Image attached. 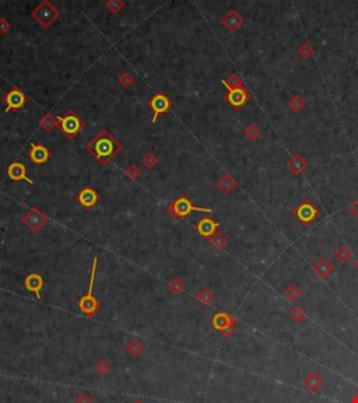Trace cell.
<instances>
[{
	"label": "cell",
	"instance_id": "cell-2",
	"mask_svg": "<svg viewBox=\"0 0 358 403\" xmlns=\"http://www.w3.org/2000/svg\"><path fill=\"white\" fill-rule=\"evenodd\" d=\"M34 18L39 22L44 28L49 27L52 22L57 18V10L55 9L54 4H51L49 1H42L33 13Z\"/></svg>",
	"mask_w": 358,
	"mask_h": 403
},
{
	"label": "cell",
	"instance_id": "cell-22",
	"mask_svg": "<svg viewBox=\"0 0 358 403\" xmlns=\"http://www.w3.org/2000/svg\"><path fill=\"white\" fill-rule=\"evenodd\" d=\"M223 84L228 89V91L231 90H239V89H245L244 84H242V80L239 78L238 74H230L228 78L223 80Z\"/></svg>",
	"mask_w": 358,
	"mask_h": 403
},
{
	"label": "cell",
	"instance_id": "cell-32",
	"mask_svg": "<svg viewBox=\"0 0 358 403\" xmlns=\"http://www.w3.org/2000/svg\"><path fill=\"white\" fill-rule=\"evenodd\" d=\"M168 287H169L171 293H174V294H180L182 291L185 290V283L180 279H175L168 284Z\"/></svg>",
	"mask_w": 358,
	"mask_h": 403
},
{
	"label": "cell",
	"instance_id": "cell-21",
	"mask_svg": "<svg viewBox=\"0 0 358 403\" xmlns=\"http://www.w3.org/2000/svg\"><path fill=\"white\" fill-rule=\"evenodd\" d=\"M217 188H218V190L221 193L228 195V193H231L236 188V182H235V179L230 174H224L223 177L218 179V182H217Z\"/></svg>",
	"mask_w": 358,
	"mask_h": 403
},
{
	"label": "cell",
	"instance_id": "cell-37",
	"mask_svg": "<svg viewBox=\"0 0 358 403\" xmlns=\"http://www.w3.org/2000/svg\"><path fill=\"white\" fill-rule=\"evenodd\" d=\"M126 174H127V175H129L132 179H136L139 175H140V168H137L136 165H130V167L127 168Z\"/></svg>",
	"mask_w": 358,
	"mask_h": 403
},
{
	"label": "cell",
	"instance_id": "cell-13",
	"mask_svg": "<svg viewBox=\"0 0 358 403\" xmlns=\"http://www.w3.org/2000/svg\"><path fill=\"white\" fill-rule=\"evenodd\" d=\"M4 101L7 102V107H6V112H9L10 110H17V108H21L25 102V97L22 95L21 91L18 90H11L10 92L6 95Z\"/></svg>",
	"mask_w": 358,
	"mask_h": 403
},
{
	"label": "cell",
	"instance_id": "cell-43",
	"mask_svg": "<svg viewBox=\"0 0 358 403\" xmlns=\"http://www.w3.org/2000/svg\"><path fill=\"white\" fill-rule=\"evenodd\" d=\"M136 403H142V402H136Z\"/></svg>",
	"mask_w": 358,
	"mask_h": 403
},
{
	"label": "cell",
	"instance_id": "cell-38",
	"mask_svg": "<svg viewBox=\"0 0 358 403\" xmlns=\"http://www.w3.org/2000/svg\"><path fill=\"white\" fill-rule=\"evenodd\" d=\"M107 6H108V9H109L112 13H116V11H119L122 9L123 3L122 1H109Z\"/></svg>",
	"mask_w": 358,
	"mask_h": 403
},
{
	"label": "cell",
	"instance_id": "cell-8",
	"mask_svg": "<svg viewBox=\"0 0 358 403\" xmlns=\"http://www.w3.org/2000/svg\"><path fill=\"white\" fill-rule=\"evenodd\" d=\"M313 272L318 277L321 279H329L333 272H335V266L332 265V262L327 259V257H321L315 265H313Z\"/></svg>",
	"mask_w": 358,
	"mask_h": 403
},
{
	"label": "cell",
	"instance_id": "cell-29",
	"mask_svg": "<svg viewBox=\"0 0 358 403\" xmlns=\"http://www.w3.org/2000/svg\"><path fill=\"white\" fill-rule=\"evenodd\" d=\"M197 300L204 304V305H210L213 301H214V294H213L212 290L209 289H203L197 293Z\"/></svg>",
	"mask_w": 358,
	"mask_h": 403
},
{
	"label": "cell",
	"instance_id": "cell-23",
	"mask_svg": "<svg viewBox=\"0 0 358 403\" xmlns=\"http://www.w3.org/2000/svg\"><path fill=\"white\" fill-rule=\"evenodd\" d=\"M333 255H335V257L340 262V263H347L350 259H351V256H353V254H351V251L347 248V246L341 245L339 246L337 249H335V252H333Z\"/></svg>",
	"mask_w": 358,
	"mask_h": 403
},
{
	"label": "cell",
	"instance_id": "cell-33",
	"mask_svg": "<svg viewBox=\"0 0 358 403\" xmlns=\"http://www.w3.org/2000/svg\"><path fill=\"white\" fill-rule=\"evenodd\" d=\"M109 369H111V366H109V363L107 361V360H98L97 363H95V371L100 374V375H105L107 372H109Z\"/></svg>",
	"mask_w": 358,
	"mask_h": 403
},
{
	"label": "cell",
	"instance_id": "cell-15",
	"mask_svg": "<svg viewBox=\"0 0 358 403\" xmlns=\"http://www.w3.org/2000/svg\"><path fill=\"white\" fill-rule=\"evenodd\" d=\"M7 174L14 181L22 179V181H27V182L33 183V181L28 178V175H27V169H25V167L22 165L21 163H13L10 167H9V169H7Z\"/></svg>",
	"mask_w": 358,
	"mask_h": 403
},
{
	"label": "cell",
	"instance_id": "cell-7",
	"mask_svg": "<svg viewBox=\"0 0 358 403\" xmlns=\"http://www.w3.org/2000/svg\"><path fill=\"white\" fill-rule=\"evenodd\" d=\"M318 213H319L318 212V209L313 207L312 204L308 201L302 202L301 204L295 209V216H297V219H298L300 221H302V223H311L312 220L316 219Z\"/></svg>",
	"mask_w": 358,
	"mask_h": 403
},
{
	"label": "cell",
	"instance_id": "cell-27",
	"mask_svg": "<svg viewBox=\"0 0 358 403\" xmlns=\"http://www.w3.org/2000/svg\"><path fill=\"white\" fill-rule=\"evenodd\" d=\"M210 244H212L214 249L221 251L224 246L227 245V238L223 234H220V233H215L213 237H210Z\"/></svg>",
	"mask_w": 358,
	"mask_h": 403
},
{
	"label": "cell",
	"instance_id": "cell-26",
	"mask_svg": "<svg viewBox=\"0 0 358 403\" xmlns=\"http://www.w3.org/2000/svg\"><path fill=\"white\" fill-rule=\"evenodd\" d=\"M301 294H302L301 290H300L297 286H294V284H291V286H288V287L284 290V295H286V298L291 302H295L297 300H300Z\"/></svg>",
	"mask_w": 358,
	"mask_h": 403
},
{
	"label": "cell",
	"instance_id": "cell-20",
	"mask_svg": "<svg viewBox=\"0 0 358 403\" xmlns=\"http://www.w3.org/2000/svg\"><path fill=\"white\" fill-rule=\"evenodd\" d=\"M30 157L35 164H42L49 158V153L44 146L33 145L31 150H30Z\"/></svg>",
	"mask_w": 358,
	"mask_h": 403
},
{
	"label": "cell",
	"instance_id": "cell-5",
	"mask_svg": "<svg viewBox=\"0 0 358 403\" xmlns=\"http://www.w3.org/2000/svg\"><path fill=\"white\" fill-rule=\"evenodd\" d=\"M235 324H236V319H235L234 316L224 312L217 313V315L214 316V319H213L214 328L218 329V330H221V332H224V335L227 336V337H230V336L234 333Z\"/></svg>",
	"mask_w": 358,
	"mask_h": 403
},
{
	"label": "cell",
	"instance_id": "cell-14",
	"mask_svg": "<svg viewBox=\"0 0 358 403\" xmlns=\"http://www.w3.org/2000/svg\"><path fill=\"white\" fill-rule=\"evenodd\" d=\"M227 100H228V102H230L233 107L239 108V107H242L246 101H248V91H246V89L231 90V91H228V94H227Z\"/></svg>",
	"mask_w": 358,
	"mask_h": 403
},
{
	"label": "cell",
	"instance_id": "cell-30",
	"mask_svg": "<svg viewBox=\"0 0 358 403\" xmlns=\"http://www.w3.org/2000/svg\"><path fill=\"white\" fill-rule=\"evenodd\" d=\"M126 350H127V353H129L130 356L137 357V356H140V353L143 351V345H142L140 342H137V340H132V342H129Z\"/></svg>",
	"mask_w": 358,
	"mask_h": 403
},
{
	"label": "cell",
	"instance_id": "cell-17",
	"mask_svg": "<svg viewBox=\"0 0 358 403\" xmlns=\"http://www.w3.org/2000/svg\"><path fill=\"white\" fill-rule=\"evenodd\" d=\"M304 385H305L309 391H319L321 386L323 385V378L321 377V374H319L318 371H311V372L305 377Z\"/></svg>",
	"mask_w": 358,
	"mask_h": 403
},
{
	"label": "cell",
	"instance_id": "cell-10",
	"mask_svg": "<svg viewBox=\"0 0 358 403\" xmlns=\"http://www.w3.org/2000/svg\"><path fill=\"white\" fill-rule=\"evenodd\" d=\"M287 167H288L292 175H301L302 172H305L308 169L309 164H308V161H306L305 157H302L301 154H294L288 160Z\"/></svg>",
	"mask_w": 358,
	"mask_h": 403
},
{
	"label": "cell",
	"instance_id": "cell-11",
	"mask_svg": "<svg viewBox=\"0 0 358 403\" xmlns=\"http://www.w3.org/2000/svg\"><path fill=\"white\" fill-rule=\"evenodd\" d=\"M59 121H60V126H62L63 132L67 134H76L80 130V128H81L80 119H78L76 115H72V113L60 118Z\"/></svg>",
	"mask_w": 358,
	"mask_h": 403
},
{
	"label": "cell",
	"instance_id": "cell-28",
	"mask_svg": "<svg viewBox=\"0 0 358 403\" xmlns=\"http://www.w3.org/2000/svg\"><path fill=\"white\" fill-rule=\"evenodd\" d=\"M297 54H298V56H300L301 59L306 60V59H309V57L313 55L312 46L309 45V42L304 41V42H302V44L298 46V51H297Z\"/></svg>",
	"mask_w": 358,
	"mask_h": 403
},
{
	"label": "cell",
	"instance_id": "cell-39",
	"mask_svg": "<svg viewBox=\"0 0 358 403\" xmlns=\"http://www.w3.org/2000/svg\"><path fill=\"white\" fill-rule=\"evenodd\" d=\"M76 403H91V398L89 393H80L76 398Z\"/></svg>",
	"mask_w": 358,
	"mask_h": 403
},
{
	"label": "cell",
	"instance_id": "cell-36",
	"mask_svg": "<svg viewBox=\"0 0 358 403\" xmlns=\"http://www.w3.org/2000/svg\"><path fill=\"white\" fill-rule=\"evenodd\" d=\"M119 83L122 84L123 87H129V86H132L134 83V78L132 74H129V73H125V74H122L121 76V78H119Z\"/></svg>",
	"mask_w": 358,
	"mask_h": 403
},
{
	"label": "cell",
	"instance_id": "cell-24",
	"mask_svg": "<svg viewBox=\"0 0 358 403\" xmlns=\"http://www.w3.org/2000/svg\"><path fill=\"white\" fill-rule=\"evenodd\" d=\"M288 108L292 112L298 113V112H301L305 108V101H304L301 95H292L290 101H288Z\"/></svg>",
	"mask_w": 358,
	"mask_h": 403
},
{
	"label": "cell",
	"instance_id": "cell-1",
	"mask_svg": "<svg viewBox=\"0 0 358 403\" xmlns=\"http://www.w3.org/2000/svg\"><path fill=\"white\" fill-rule=\"evenodd\" d=\"M95 270H97V257H94V262H92V270H91V277H90L89 291L78 302V307H80L81 312L87 313V315H94V313L98 311V301L92 297V286H94V280H95Z\"/></svg>",
	"mask_w": 358,
	"mask_h": 403
},
{
	"label": "cell",
	"instance_id": "cell-4",
	"mask_svg": "<svg viewBox=\"0 0 358 403\" xmlns=\"http://www.w3.org/2000/svg\"><path fill=\"white\" fill-rule=\"evenodd\" d=\"M171 210H172V214L177 216V217H185V216H188L192 212H213L212 209H206V207H195L192 204V202L189 199H186V198H179L178 201L171 206Z\"/></svg>",
	"mask_w": 358,
	"mask_h": 403
},
{
	"label": "cell",
	"instance_id": "cell-19",
	"mask_svg": "<svg viewBox=\"0 0 358 403\" xmlns=\"http://www.w3.org/2000/svg\"><path fill=\"white\" fill-rule=\"evenodd\" d=\"M42 284H44V280H42V277H41L39 275H36V273L30 275V276L25 279V287H27V290L35 293L38 298H41L39 291L42 289Z\"/></svg>",
	"mask_w": 358,
	"mask_h": 403
},
{
	"label": "cell",
	"instance_id": "cell-18",
	"mask_svg": "<svg viewBox=\"0 0 358 403\" xmlns=\"http://www.w3.org/2000/svg\"><path fill=\"white\" fill-rule=\"evenodd\" d=\"M77 199H78V202H80V204H81V206H84V207L90 209V207H92V206L97 203V201H98V196H97L95 190L91 189V188H87V189H83L80 193H78Z\"/></svg>",
	"mask_w": 358,
	"mask_h": 403
},
{
	"label": "cell",
	"instance_id": "cell-12",
	"mask_svg": "<svg viewBox=\"0 0 358 403\" xmlns=\"http://www.w3.org/2000/svg\"><path fill=\"white\" fill-rule=\"evenodd\" d=\"M95 153L98 154V158L112 156L115 153V143L112 142L108 136L107 137H101L95 143Z\"/></svg>",
	"mask_w": 358,
	"mask_h": 403
},
{
	"label": "cell",
	"instance_id": "cell-9",
	"mask_svg": "<svg viewBox=\"0 0 358 403\" xmlns=\"http://www.w3.org/2000/svg\"><path fill=\"white\" fill-rule=\"evenodd\" d=\"M169 105H171V102H169V98H168L167 95H164V94H157L156 97L150 101V107H151V110L154 111V116H153L151 122H156L158 115L167 111L168 108H169Z\"/></svg>",
	"mask_w": 358,
	"mask_h": 403
},
{
	"label": "cell",
	"instance_id": "cell-25",
	"mask_svg": "<svg viewBox=\"0 0 358 403\" xmlns=\"http://www.w3.org/2000/svg\"><path fill=\"white\" fill-rule=\"evenodd\" d=\"M244 133H245V137L248 140L253 142V140H256L257 137L260 136V128L257 126L256 123H249L245 128Z\"/></svg>",
	"mask_w": 358,
	"mask_h": 403
},
{
	"label": "cell",
	"instance_id": "cell-6",
	"mask_svg": "<svg viewBox=\"0 0 358 403\" xmlns=\"http://www.w3.org/2000/svg\"><path fill=\"white\" fill-rule=\"evenodd\" d=\"M221 25L225 27L228 31L235 33V31H238L244 25V17L241 16L239 11L228 10L224 14L223 18H221Z\"/></svg>",
	"mask_w": 358,
	"mask_h": 403
},
{
	"label": "cell",
	"instance_id": "cell-41",
	"mask_svg": "<svg viewBox=\"0 0 358 403\" xmlns=\"http://www.w3.org/2000/svg\"><path fill=\"white\" fill-rule=\"evenodd\" d=\"M354 268H356L358 270V257H357V259H356V260H354Z\"/></svg>",
	"mask_w": 358,
	"mask_h": 403
},
{
	"label": "cell",
	"instance_id": "cell-16",
	"mask_svg": "<svg viewBox=\"0 0 358 403\" xmlns=\"http://www.w3.org/2000/svg\"><path fill=\"white\" fill-rule=\"evenodd\" d=\"M217 228H218V223L212 220V219H209V217L200 220L199 224H197V231L203 237H213V235L217 233Z\"/></svg>",
	"mask_w": 358,
	"mask_h": 403
},
{
	"label": "cell",
	"instance_id": "cell-31",
	"mask_svg": "<svg viewBox=\"0 0 358 403\" xmlns=\"http://www.w3.org/2000/svg\"><path fill=\"white\" fill-rule=\"evenodd\" d=\"M290 318L294 321V322H297V324H300V322H302L304 319H305V311H304V308H301V307H294L292 310L290 311Z\"/></svg>",
	"mask_w": 358,
	"mask_h": 403
},
{
	"label": "cell",
	"instance_id": "cell-3",
	"mask_svg": "<svg viewBox=\"0 0 358 403\" xmlns=\"http://www.w3.org/2000/svg\"><path fill=\"white\" fill-rule=\"evenodd\" d=\"M46 221H48L46 216L41 210H38L36 207H33L31 210H28L22 217V223L25 224L34 233L39 231L46 224Z\"/></svg>",
	"mask_w": 358,
	"mask_h": 403
},
{
	"label": "cell",
	"instance_id": "cell-40",
	"mask_svg": "<svg viewBox=\"0 0 358 403\" xmlns=\"http://www.w3.org/2000/svg\"><path fill=\"white\" fill-rule=\"evenodd\" d=\"M348 210H350V212L353 213V214H354V216H356V217H357V219H358V198H357V199H356V201L353 202L351 204H350V207H348Z\"/></svg>",
	"mask_w": 358,
	"mask_h": 403
},
{
	"label": "cell",
	"instance_id": "cell-35",
	"mask_svg": "<svg viewBox=\"0 0 358 403\" xmlns=\"http://www.w3.org/2000/svg\"><path fill=\"white\" fill-rule=\"evenodd\" d=\"M143 163H144V165L147 168H153L157 164V157L153 153H147L143 157Z\"/></svg>",
	"mask_w": 358,
	"mask_h": 403
},
{
	"label": "cell",
	"instance_id": "cell-34",
	"mask_svg": "<svg viewBox=\"0 0 358 403\" xmlns=\"http://www.w3.org/2000/svg\"><path fill=\"white\" fill-rule=\"evenodd\" d=\"M56 125H57V121H56L54 116H51V115H46L44 119L41 121V126H42V128H45L46 130H51V129H54Z\"/></svg>",
	"mask_w": 358,
	"mask_h": 403
},
{
	"label": "cell",
	"instance_id": "cell-42",
	"mask_svg": "<svg viewBox=\"0 0 358 403\" xmlns=\"http://www.w3.org/2000/svg\"><path fill=\"white\" fill-rule=\"evenodd\" d=\"M351 403H358V395L354 398V399H353V401H351Z\"/></svg>",
	"mask_w": 358,
	"mask_h": 403
}]
</instances>
